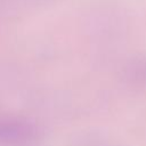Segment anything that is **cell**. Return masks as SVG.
<instances>
[{
	"label": "cell",
	"instance_id": "6da1fadb",
	"mask_svg": "<svg viewBox=\"0 0 146 146\" xmlns=\"http://www.w3.org/2000/svg\"><path fill=\"white\" fill-rule=\"evenodd\" d=\"M32 133L30 129L23 124L18 123H2L0 122V139H8V140H14V139H23L26 138L27 135Z\"/></svg>",
	"mask_w": 146,
	"mask_h": 146
}]
</instances>
